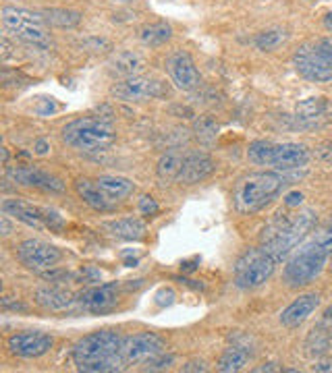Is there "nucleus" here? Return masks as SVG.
Returning a JSON list of instances; mask_svg holds the SVG:
<instances>
[{"instance_id":"1","label":"nucleus","mask_w":332,"mask_h":373,"mask_svg":"<svg viewBox=\"0 0 332 373\" xmlns=\"http://www.w3.org/2000/svg\"><path fill=\"white\" fill-rule=\"evenodd\" d=\"M316 212L301 210L297 214L279 212L262 230V249L279 264L284 261L316 226Z\"/></svg>"},{"instance_id":"2","label":"nucleus","mask_w":332,"mask_h":373,"mask_svg":"<svg viewBox=\"0 0 332 373\" xmlns=\"http://www.w3.org/2000/svg\"><path fill=\"white\" fill-rule=\"evenodd\" d=\"M123 340L125 338L112 330L94 332L81 338L73 348V361L77 369L90 373L121 372L127 365L121 355Z\"/></svg>"},{"instance_id":"3","label":"nucleus","mask_w":332,"mask_h":373,"mask_svg":"<svg viewBox=\"0 0 332 373\" xmlns=\"http://www.w3.org/2000/svg\"><path fill=\"white\" fill-rule=\"evenodd\" d=\"M332 253V224L316 232L306 245L289 259L284 268V282L291 288H301L311 284L328 261Z\"/></svg>"},{"instance_id":"4","label":"nucleus","mask_w":332,"mask_h":373,"mask_svg":"<svg viewBox=\"0 0 332 373\" xmlns=\"http://www.w3.org/2000/svg\"><path fill=\"white\" fill-rule=\"evenodd\" d=\"M287 178L279 173H252L239 178L232 201L239 214H254L266 207L284 189Z\"/></svg>"},{"instance_id":"5","label":"nucleus","mask_w":332,"mask_h":373,"mask_svg":"<svg viewBox=\"0 0 332 373\" xmlns=\"http://www.w3.org/2000/svg\"><path fill=\"white\" fill-rule=\"evenodd\" d=\"M114 139V129L100 119H77L63 129V141L81 151H102L110 148Z\"/></svg>"},{"instance_id":"6","label":"nucleus","mask_w":332,"mask_h":373,"mask_svg":"<svg viewBox=\"0 0 332 373\" xmlns=\"http://www.w3.org/2000/svg\"><path fill=\"white\" fill-rule=\"evenodd\" d=\"M2 25L6 31H11L15 38L23 40L27 44L48 48L52 44L50 33L46 29V19L42 13H31L27 9L17 6H4L2 9Z\"/></svg>"},{"instance_id":"7","label":"nucleus","mask_w":332,"mask_h":373,"mask_svg":"<svg viewBox=\"0 0 332 373\" xmlns=\"http://www.w3.org/2000/svg\"><path fill=\"white\" fill-rule=\"evenodd\" d=\"M277 261L264 249H247L235 266V284L243 291H252L270 280Z\"/></svg>"},{"instance_id":"8","label":"nucleus","mask_w":332,"mask_h":373,"mask_svg":"<svg viewBox=\"0 0 332 373\" xmlns=\"http://www.w3.org/2000/svg\"><path fill=\"white\" fill-rule=\"evenodd\" d=\"M293 65H295L297 73L304 75L309 81H316V83L332 81V63L324 54V50L320 48L318 42L304 44L301 48H297L295 56H293Z\"/></svg>"},{"instance_id":"9","label":"nucleus","mask_w":332,"mask_h":373,"mask_svg":"<svg viewBox=\"0 0 332 373\" xmlns=\"http://www.w3.org/2000/svg\"><path fill=\"white\" fill-rule=\"evenodd\" d=\"M17 257L19 261L33 270V272L42 274L46 270H52L56 268V264L63 259V253L60 249L54 247L50 243L46 241H40V239H27L23 241L19 247H17Z\"/></svg>"},{"instance_id":"10","label":"nucleus","mask_w":332,"mask_h":373,"mask_svg":"<svg viewBox=\"0 0 332 373\" xmlns=\"http://www.w3.org/2000/svg\"><path fill=\"white\" fill-rule=\"evenodd\" d=\"M164 94H166V87L162 81L141 77V75L127 77L112 87V96L123 102H146V99L162 98Z\"/></svg>"},{"instance_id":"11","label":"nucleus","mask_w":332,"mask_h":373,"mask_svg":"<svg viewBox=\"0 0 332 373\" xmlns=\"http://www.w3.org/2000/svg\"><path fill=\"white\" fill-rule=\"evenodd\" d=\"M164 352V340L152 332H141L123 340L121 355L125 363H148L152 357Z\"/></svg>"},{"instance_id":"12","label":"nucleus","mask_w":332,"mask_h":373,"mask_svg":"<svg viewBox=\"0 0 332 373\" xmlns=\"http://www.w3.org/2000/svg\"><path fill=\"white\" fill-rule=\"evenodd\" d=\"M52 348V336L44 332H19L9 338V350L21 359H36Z\"/></svg>"},{"instance_id":"13","label":"nucleus","mask_w":332,"mask_h":373,"mask_svg":"<svg viewBox=\"0 0 332 373\" xmlns=\"http://www.w3.org/2000/svg\"><path fill=\"white\" fill-rule=\"evenodd\" d=\"M166 67H168V75L173 83L183 92H191L200 85V73L189 52H175L168 58Z\"/></svg>"},{"instance_id":"14","label":"nucleus","mask_w":332,"mask_h":373,"mask_svg":"<svg viewBox=\"0 0 332 373\" xmlns=\"http://www.w3.org/2000/svg\"><path fill=\"white\" fill-rule=\"evenodd\" d=\"M309 162V149L299 144H272L268 166H274L279 171H295L304 168Z\"/></svg>"},{"instance_id":"15","label":"nucleus","mask_w":332,"mask_h":373,"mask_svg":"<svg viewBox=\"0 0 332 373\" xmlns=\"http://www.w3.org/2000/svg\"><path fill=\"white\" fill-rule=\"evenodd\" d=\"M9 178L19 183V185H27V187H36V189H44L50 193H63L65 191V183L50 173H44L40 168H27V166H19V168H11L9 171Z\"/></svg>"},{"instance_id":"16","label":"nucleus","mask_w":332,"mask_h":373,"mask_svg":"<svg viewBox=\"0 0 332 373\" xmlns=\"http://www.w3.org/2000/svg\"><path fill=\"white\" fill-rule=\"evenodd\" d=\"M117 295H119V286L110 282V284H100V286L83 291L79 303L90 313H106L117 305Z\"/></svg>"},{"instance_id":"17","label":"nucleus","mask_w":332,"mask_h":373,"mask_svg":"<svg viewBox=\"0 0 332 373\" xmlns=\"http://www.w3.org/2000/svg\"><path fill=\"white\" fill-rule=\"evenodd\" d=\"M212 173H214V162L210 156H205L202 151H189L183 158V166H181L177 180L185 185H196L208 178Z\"/></svg>"},{"instance_id":"18","label":"nucleus","mask_w":332,"mask_h":373,"mask_svg":"<svg viewBox=\"0 0 332 373\" xmlns=\"http://www.w3.org/2000/svg\"><path fill=\"white\" fill-rule=\"evenodd\" d=\"M318 305H320V297L318 295H301V297L295 298L282 311L281 323L284 328H289V330H295V328H299L316 311Z\"/></svg>"},{"instance_id":"19","label":"nucleus","mask_w":332,"mask_h":373,"mask_svg":"<svg viewBox=\"0 0 332 373\" xmlns=\"http://www.w3.org/2000/svg\"><path fill=\"white\" fill-rule=\"evenodd\" d=\"M110 73L117 75V77H135L146 69V58L139 54V52H133V50H121V52H114L110 63Z\"/></svg>"},{"instance_id":"20","label":"nucleus","mask_w":332,"mask_h":373,"mask_svg":"<svg viewBox=\"0 0 332 373\" xmlns=\"http://www.w3.org/2000/svg\"><path fill=\"white\" fill-rule=\"evenodd\" d=\"M2 212L9 216H15L17 220H21L27 226H33V228H42L46 224L44 222V210L33 207L31 203L21 201V199H4Z\"/></svg>"},{"instance_id":"21","label":"nucleus","mask_w":332,"mask_h":373,"mask_svg":"<svg viewBox=\"0 0 332 373\" xmlns=\"http://www.w3.org/2000/svg\"><path fill=\"white\" fill-rule=\"evenodd\" d=\"M77 193L79 198L83 199L90 207L98 210V212H108V210H114L117 205L106 198L102 193V189L98 187L96 180H90V178H79L75 183Z\"/></svg>"},{"instance_id":"22","label":"nucleus","mask_w":332,"mask_h":373,"mask_svg":"<svg viewBox=\"0 0 332 373\" xmlns=\"http://www.w3.org/2000/svg\"><path fill=\"white\" fill-rule=\"evenodd\" d=\"M96 183L102 189L104 195L110 199L114 205L129 198L135 189V185L125 176H100V178H96Z\"/></svg>"},{"instance_id":"23","label":"nucleus","mask_w":332,"mask_h":373,"mask_svg":"<svg viewBox=\"0 0 332 373\" xmlns=\"http://www.w3.org/2000/svg\"><path fill=\"white\" fill-rule=\"evenodd\" d=\"M104 228L117 237V239H125V241H139L146 234V224L139 218H121V220H112V222L104 224Z\"/></svg>"},{"instance_id":"24","label":"nucleus","mask_w":332,"mask_h":373,"mask_svg":"<svg viewBox=\"0 0 332 373\" xmlns=\"http://www.w3.org/2000/svg\"><path fill=\"white\" fill-rule=\"evenodd\" d=\"M36 303L48 311H60L73 303V295L58 286H46V288L36 291Z\"/></svg>"},{"instance_id":"25","label":"nucleus","mask_w":332,"mask_h":373,"mask_svg":"<svg viewBox=\"0 0 332 373\" xmlns=\"http://www.w3.org/2000/svg\"><path fill=\"white\" fill-rule=\"evenodd\" d=\"M295 112L301 121H318L322 117H332V99L307 98L297 104Z\"/></svg>"},{"instance_id":"26","label":"nucleus","mask_w":332,"mask_h":373,"mask_svg":"<svg viewBox=\"0 0 332 373\" xmlns=\"http://www.w3.org/2000/svg\"><path fill=\"white\" fill-rule=\"evenodd\" d=\"M250 357H252V350L250 348L241 347V345H232V347H229L223 352V357L218 361V372H239V369H243L247 365Z\"/></svg>"},{"instance_id":"27","label":"nucleus","mask_w":332,"mask_h":373,"mask_svg":"<svg viewBox=\"0 0 332 373\" xmlns=\"http://www.w3.org/2000/svg\"><path fill=\"white\" fill-rule=\"evenodd\" d=\"M183 158L185 153H181L177 149L173 151H166L160 160H158V166H156V174L162 183H173L177 180V176L181 173V166H183Z\"/></svg>"},{"instance_id":"28","label":"nucleus","mask_w":332,"mask_h":373,"mask_svg":"<svg viewBox=\"0 0 332 373\" xmlns=\"http://www.w3.org/2000/svg\"><path fill=\"white\" fill-rule=\"evenodd\" d=\"M139 38H141V42H144L146 46H162V44H166V42L173 38V29H171V25L168 23L158 21V23L141 27Z\"/></svg>"},{"instance_id":"29","label":"nucleus","mask_w":332,"mask_h":373,"mask_svg":"<svg viewBox=\"0 0 332 373\" xmlns=\"http://www.w3.org/2000/svg\"><path fill=\"white\" fill-rule=\"evenodd\" d=\"M42 17L46 19V23L60 27V29H71L81 21V13L71 11V9H48L42 13Z\"/></svg>"},{"instance_id":"30","label":"nucleus","mask_w":332,"mask_h":373,"mask_svg":"<svg viewBox=\"0 0 332 373\" xmlns=\"http://www.w3.org/2000/svg\"><path fill=\"white\" fill-rule=\"evenodd\" d=\"M284 40H287V33L282 29H268V31L257 33L256 46L259 50H264V52H272V50L282 46Z\"/></svg>"},{"instance_id":"31","label":"nucleus","mask_w":332,"mask_h":373,"mask_svg":"<svg viewBox=\"0 0 332 373\" xmlns=\"http://www.w3.org/2000/svg\"><path fill=\"white\" fill-rule=\"evenodd\" d=\"M173 361H175L173 355H164V352H160V355H156V357H152V359L148 361L146 372H162V369H168V367L173 365Z\"/></svg>"},{"instance_id":"32","label":"nucleus","mask_w":332,"mask_h":373,"mask_svg":"<svg viewBox=\"0 0 332 373\" xmlns=\"http://www.w3.org/2000/svg\"><path fill=\"white\" fill-rule=\"evenodd\" d=\"M139 210H141V214H146V216H154V214H158V203L154 201L152 198H141L139 199Z\"/></svg>"},{"instance_id":"33","label":"nucleus","mask_w":332,"mask_h":373,"mask_svg":"<svg viewBox=\"0 0 332 373\" xmlns=\"http://www.w3.org/2000/svg\"><path fill=\"white\" fill-rule=\"evenodd\" d=\"M301 203H304V195L299 191H293L284 198V205H289V207H299Z\"/></svg>"},{"instance_id":"34","label":"nucleus","mask_w":332,"mask_h":373,"mask_svg":"<svg viewBox=\"0 0 332 373\" xmlns=\"http://www.w3.org/2000/svg\"><path fill=\"white\" fill-rule=\"evenodd\" d=\"M183 372H208V365H205V361H189L187 365H183Z\"/></svg>"},{"instance_id":"35","label":"nucleus","mask_w":332,"mask_h":373,"mask_svg":"<svg viewBox=\"0 0 332 373\" xmlns=\"http://www.w3.org/2000/svg\"><path fill=\"white\" fill-rule=\"evenodd\" d=\"M2 309H13V311H26V305H21L19 301L17 303H11V297L2 298Z\"/></svg>"},{"instance_id":"36","label":"nucleus","mask_w":332,"mask_h":373,"mask_svg":"<svg viewBox=\"0 0 332 373\" xmlns=\"http://www.w3.org/2000/svg\"><path fill=\"white\" fill-rule=\"evenodd\" d=\"M316 153H318V158H322V160H332V144L320 146Z\"/></svg>"},{"instance_id":"37","label":"nucleus","mask_w":332,"mask_h":373,"mask_svg":"<svg viewBox=\"0 0 332 373\" xmlns=\"http://www.w3.org/2000/svg\"><path fill=\"white\" fill-rule=\"evenodd\" d=\"M320 48L324 50V54L328 56V60L332 63V40H318Z\"/></svg>"},{"instance_id":"38","label":"nucleus","mask_w":332,"mask_h":373,"mask_svg":"<svg viewBox=\"0 0 332 373\" xmlns=\"http://www.w3.org/2000/svg\"><path fill=\"white\" fill-rule=\"evenodd\" d=\"M314 372H332V359H328V361H320L318 365H314Z\"/></svg>"},{"instance_id":"39","label":"nucleus","mask_w":332,"mask_h":373,"mask_svg":"<svg viewBox=\"0 0 332 373\" xmlns=\"http://www.w3.org/2000/svg\"><path fill=\"white\" fill-rule=\"evenodd\" d=\"M48 149H50V146H48V141H44V139H40V141L36 144V153H40V156H44Z\"/></svg>"},{"instance_id":"40","label":"nucleus","mask_w":332,"mask_h":373,"mask_svg":"<svg viewBox=\"0 0 332 373\" xmlns=\"http://www.w3.org/2000/svg\"><path fill=\"white\" fill-rule=\"evenodd\" d=\"M257 373H262V372H281L274 363H268V365H262V367H257L256 369Z\"/></svg>"},{"instance_id":"41","label":"nucleus","mask_w":332,"mask_h":373,"mask_svg":"<svg viewBox=\"0 0 332 373\" xmlns=\"http://www.w3.org/2000/svg\"><path fill=\"white\" fill-rule=\"evenodd\" d=\"M0 226H2V234L6 237V234H11V222L6 220V218H2L0 220Z\"/></svg>"},{"instance_id":"42","label":"nucleus","mask_w":332,"mask_h":373,"mask_svg":"<svg viewBox=\"0 0 332 373\" xmlns=\"http://www.w3.org/2000/svg\"><path fill=\"white\" fill-rule=\"evenodd\" d=\"M324 27H326V29H328V31L332 33V13H328V15L324 17Z\"/></svg>"},{"instance_id":"43","label":"nucleus","mask_w":332,"mask_h":373,"mask_svg":"<svg viewBox=\"0 0 332 373\" xmlns=\"http://www.w3.org/2000/svg\"><path fill=\"white\" fill-rule=\"evenodd\" d=\"M9 162V151L2 148V164H6Z\"/></svg>"},{"instance_id":"44","label":"nucleus","mask_w":332,"mask_h":373,"mask_svg":"<svg viewBox=\"0 0 332 373\" xmlns=\"http://www.w3.org/2000/svg\"><path fill=\"white\" fill-rule=\"evenodd\" d=\"M119 2H131V0H119Z\"/></svg>"},{"instance_id":"45","label":"nucleus","mask_w":332,"mask_h":373,"mask_svg":"<svg viewBox=\"0 0 332 373\" xmlns=\"http://www.w3.org/2000/svg\"><path fill=\"white\" fill-rule=\"evenodd\" d=\"M331 270H332V253H331Z\"/></svg>"}]
</instances>
